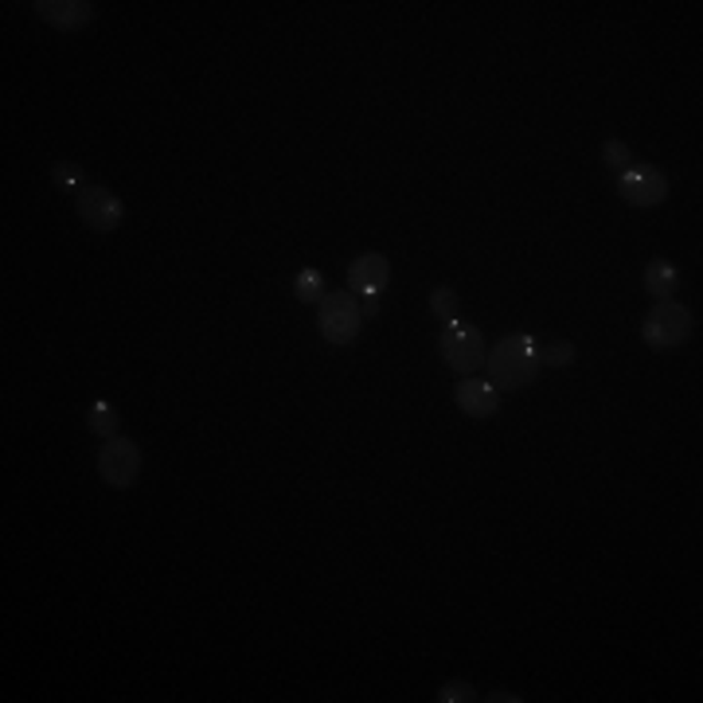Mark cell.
<instances>
[{
    "label": "cell",
    "mask_w": 703,
    "mask_h": 703,
    "mask_svg": "<svg viewBox=\"0 0 703 703\" xmlns=\"http://www.w3.org/2000/svg\"><path fill=\"white\" fill-rule=\"evenodd\" d=\"M317 328H321V340L328 348H348V344L360 340L364 333V313L356 305V298L344 290H333L325 301H321V313H317Z\"/></svg>",
    "instance_id": "3"
},
{
    "label": "cell",
    "mask_w": 703,
    "mask_h": 703,
    "mask_svg": "<svg viewBox=\"0 0 703 703\" xmlns=\"http://www.w3.org/2000/svg\"><path fill=\"white\" fill-rule=\"evenodd\" d=\"M430 310H434V317L442 321V325L462 321V301H457V293L450 290V285H437V290L430 293Z\"/></svg>",
    "instance_id": "15"
},
{
    "label": "cell",
    "mask_w": 703,
    "mask_h": 703,
    "mask_svg": "<svg viewBox=\"0 0 703 703\" xmlns=\"http://www.w3.org/2000/svg\"><path fill=\"white\" fill-rule=\"evenodd\" d=\"M641 285L657 301H672V293L680 290V270L672 267V262H664V258H652L649 267H645V274H641Z\"/></svg>",
    "instance_id": "11"
},
{
    "label": "cell",
    "mask_w": 703,
    "mask_h": 703,
    "mask_svg": "<svg viewBox=\"0 0 703 703\" xmlns=\"http://www.w3.org/2000/svg\"><path fill=\"white\" fill-rule=\"evenodd\" d=\"M602 164H609V169H626V164H634V149L618 138L606 141V145H602Z\"/></svg>",
    "instance_id": "17"
},
{
    "label": "cell",
    "mask_w": 703,
    "mask_h": 703,
    "mask_svg": "<svg viewBox=\"0 0 703 703\" xmlns=\"http://www.w3.org/2000/svg\"><path fill=\"white\" fill-rule=\"evenodd\" d=\"M465 700H477V688L465 684V680H450V684H442V692H437V703H465Z\"/></svg>",
    "instance_id": "18"
},
{
    "label": "cell",
    "mask_w": 703,
    "mask_h": 703,
    "mask_svg": "<svg viewBox=\"0 0 703 703\" xmlns=\"http://www.w3.org/2000/svg\"><path fill=\"white\" fill-rule=\"evenodd\" d=\"M485 371H489L493 383L505 387V391H523V387L536 379V371H540V340H532L528 333L500 336L489 348Z\"/></svg>",
    "instance_id": "1"
},
{
    "label": "cell",
    "mask_w": 703,
    "mask_h": 703,
    "mask_svg": "<svg viewBox=\"0 0 703 703\" xmlns=\"http://www.w3.org/2000/svg\"><path fill=\"white\" fill-rule=\"evenodd\" d=\"M352 293H364V298H379V293L391 285V262H387L379 250H364L348 270Z\"/></svg>",
    "instance_id": "9"
},
{
    "label": "cell",
    "mask_w": 703,
    "mask_h": 703,
    "mask_svg": "<svg viewBox=\"0 0 703 703\" xmlns=\"http://www.w3.org/2000/svg\"><path fill=\"white\" fill-rule=\"evenodd\" d=\"M437 352L446 360L450 371L457 376H477L489 360V344L480 336V328L465 325V321H454V325H442V336H437Z\"/></svg>",
    "instance_id": "2"
},
{
    "label": "cell",
    "mask_w": 703,
    "mask_h": 703,
    "mask_svg": "<svg viewBox=\"0 0 703 703\" xmlns=\"http://www.w3.org/2000/svg\"><path fill=\"white\" fill-rule=\"evenodd\" d=\"M692 328L695 321L688 305H680V301H657L649 310V317L641 321V340L649 344L652 352H672L680 348V344H688Z\"/></svg>",
    "instance_id": "4"
},
{
    "label": "cell",
    "mask_w": 703,
    "mask_h": 703,
    "mask_svg": "<svg viewBox=\"0 0 703 703\" xmlns=\"http://www.w3.org/2000/svg\"><path fill=\"white\" fill-rule=\"evenodd\" d=\"M293 298L301 301V305H321V301L328 298V282L321 270H301L298 278H293Z\"/></svg>",
    "instance_id": "13"
},
{
    "label": "cell",
    "mask_w": 703,
    "mask_h": 703,
    "mask_svg": "<svg viewBox=\"0 0 703 703\" xmlns=\"http://www.w3.org/2000/svg\"><path fill=\"white\" fill-rule=\"evenodd\" d=\"M75 212L78 219H83V227H90V231L98 235L118 231L121 219H126V204H121L110 188H102V184H90V188L75 199Z\"/></svg>",
    "instance_id": "7"
},
{
    "label": "cell",
    "mask_w": 703,
    "mask_h": 703,
    "mask_svg": "<svg viewBox=\"0 0 703 703\" xmlns=\"http://www.w3.org/2000/svg\"><path fill=\"white\" fill-rule=\"evenodd\" d=\"M454 403L469 419H493L500 407V387L489 376H462V383L454 387Z\"/></svg>",
    "instance_id": "8"
},
{
    "label": "cell",
    "mask_w": 703,
    "mask_h": 703,
    "mask_svg": "<svg viewBox=\"0 0 703 703\" xmlns=\"http://www.w3.org/2000/svg\"><path fill=\"white\" fill-rule=\"evenodd\" d=\"M98 477L110 489H133L141 477V446L133 437H106L98 450Z\"/></svg>",
    "instance_id": "5"
},
{
    "label": "cell",
    "mask_w": 703,
    "mask_h": 703,
    "mask_svg": "<svg viewBox=\"0 0 703 703\" xmlns=\"http://www.w3.org/2000/svg\"><path fill=\"white\" fill-rule=\"evenodd\" d=\"M485 700H493V703H520L523 700V695H512V692H493V695H485Z\"/></svg>",
    "instance_id": "19"
},
{
    "label": "cell",
    "mask_w": 703,
    "mask_h": 703,
    "mask_svg": "<svg viewBox=\"0 0 703 703\" xmlns=\"http://www.w3.org/2000/svg\"><path fill=\"white\" fill-rule=\"evenodd\" d=\"M618 192L621 199H626L629 207H641V212H649V207H661L664 199H669V181H664L661 172L652 169V164H626L618 176Z\"/></svg>",
    "instance_id": "6"
},
{
    "label": "cell",
    "mask_w": 703,
    "mask_h": 703,
    "mask_svg": "<svg viewBox=\"0 0 703 703\" xmlns=\"http://www.w3.org/2000/svg\"><path fill=\"white\" fill-rule=\"evenodd\" d=\"M566 364H575V344L571 340L540 344V368H566Z\"/></svg>",
    "instance_id": "16"
},
{
    "label": "cell",
    "mask_w": 703,
    "mask_h": 703,
    "mask_svg": "<svg viewBox=\"0 0 703 703\" xmlns=\"http://www.w3.org/2000/svg\"><path fill=\"white\" fill-rule=\"evenodd\" d=\"M86 426L95 430L98 437H118V430H121V414H118V407L113 403H106V399H98V403H90V411H86Z\"/></svg>",
    "instance_id": "12"
},
{
    "label": "cell",
    "mask_w": 703,
    "mask_h": 703,
    "mask_svg": "<svg viewBox=\"0 0 703 703\" xmlns=\"http://www.w3.org/2000/svg\"><path fill=\"white\" fill-rule=\"evenodd\" d=\"M52 184L63 192V196H83L90 184H86V172H83V164H71V161H60V164H52Z\"/></svg>",
    "instance_id": "14"
},
{
    "label": "cell",
    "mask_w": 703,
    "mask_h": 703,
    "mask_svg": "<svg viewBox=\"0 0 703 703\" xmlns=\"http://www.w3.org/2000/svg\"><path fill=\"white\" fill-rule=\"evenodd\" d=\"M35 17L47 28H55V32H78V28L95 20V4L90 0H40Z\"/></svg>",
    "instance_id": "10"
}]
</instances>
